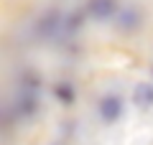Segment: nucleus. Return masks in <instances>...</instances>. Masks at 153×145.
Segmentation results:
<instances>
[{"mask_svg":"<svg viewBox=\"0 0 153 145\" xmlns=\"http://www.w3.org/2000/svg\"><path fill=\"white\" fill-rule=\"evenodd\" d=\"M97 112H100V120L107 125L117 122V120L123 117V102H120V97H115V94H107L100 99L97 104Z\"/></svg>","mask_w":153,"mask_h":145,"instance_id":"f257e3e1","label":"nucleus"},{"mask_svg":"<svg viewBox=\"0 0 153 145\" xmlns=\"http://www.w3.org/2000/svg\"><path fill=\"white\" fill-rule=\"evenodd\" d=\"M133 102H135L140 109L153 107V84H148V81H140V84L135 87V92H133Z\"/></svg>","mask_w":153,"mask_h":145,"instance_id":"7ed1b4c3","label":"nucleus"},{"mask_svg":"<svg viewBox=\"0 0 153 145\" xmlns=\"http://www.w3.org/2000/svg\"><path fill=\"white\" fill-rule=\"evenodd\" d=\"M56 99L59 102H64V104H69V102H74V89H71L69 84H56Z\"/></svg>","mask_w":153,"mask_h":145,"instance_id":"39448f33","label":"nucleus"},{"mask_svg":"<svg viewBox=\"0 0 153 145\" xmlns=\"http://www.w3.org/2000/svg\"><path fill=\"white\" fill-rule=\"evenodd\" d=\"M117 10V3L115 0H89L87 13L94 18V21H110Z\"/></svg>","mask_w":153,"mask_h":145,"instance_id":"f03ea898","label":"nucleus"},{"mask_svg":"<svg viewBox=\"0 0 153 145\" xmlns=\"http://www.w3.org/2000/svg\"><path fill=\"white\" fill-rule=\"evenodd\" d=\"M138 23H140V13L133 10V8L123 10V13H120V18H117V28H123V31H130V28H135Z\"/></svg>","mask_w":153,"mask_h":145,"instance_id":"20e7f679","label":"nucleus"}]
</instances>
